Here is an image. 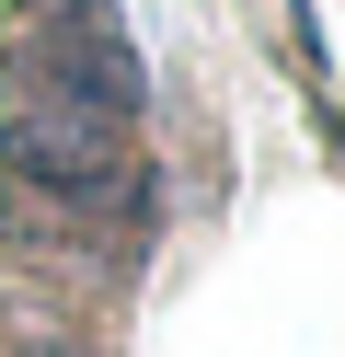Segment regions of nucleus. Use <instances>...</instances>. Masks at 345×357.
I'll return each instance as SVG.
<instances>
[{
	"label": "nucleus",
	"instance_id": "obj_1",
	"mask_svg": "<svg viewBox=\"0 0 345 357\" xmlns=\"http://www.w3.org/2000/svg\"><path fill=\"white\" fill-rule=\"evenodd\" d=\"M0 219H12L23 254L104 242L115 219H138V127L12 93V116H0Z\"/></svg>",
	"mask_w": 345,
	"mask_h": 357
},
{
	"label": "nucleus",
	"instance_id": "obj_2",
	"mask_svg": "<svg viewBox=\"0 0 345 357\" xmlns=\"http://www.w3.org/2000/svg\"><path fill=\"white\" fill-rule=\"evenodd\" d=\"M12 81H23V93H46V104H81V116L138 127V58H127V35L92 24V12H35V24H23Z\"/></svg>",
	"mask_w": 345,
	"mask_h": 357
}]
</instances>
